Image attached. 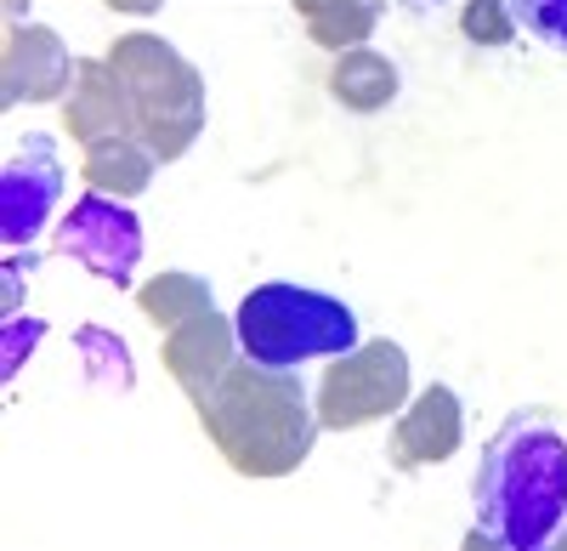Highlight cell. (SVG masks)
Listing matches in <instances>:
<instances>
[{
	"mask_svg": "<svg viewBox=\"0 0 567 551\" xmlns=\"http://www.w3.org/2000/svg\"><path fill=\"white\" fill-rule=\"evenodd\" d=\"M194 409H199L210 449L239 478H290L323 432L318 404L307 398L301 376L267 370L256 358H245V364L233 358V370Z\"/></svg>",
	"mask_w": 567,
	"mask_h": 551,
	"instance_id": "cell-1",
	"label": "cell"
},
{
	"mask_svg": "<svg viewBox=\"0 0 567 551\" xmlns=\"http://www.w3.org/2000/svg\"><path fill=\"white\" fill-rule=\"evenodd\" d=\"M567 518V438L539 416H511L477 467V529L465 545L539 551Z\"/></svg>",
	"mask_w": 567,
	"mask_h": 551,
	"instance_id": "cell-2",
	"label": "cell"
},
{
	"mask_svg": "<svg viewBox=\"0 0 567 551\" xmlns=\"http://www.w3.org/2000/svg\"><path fill=\"white\" fill-rule=\"evenodd\" d=\"M109 63L125 85L131 120L159 165H176L205 131V74L165 34L131 29L109 45Z\"/></svg>",
	"mask_w": 567,
	"mask_h": 551,
	"instance_id": "cell-3",
	"label": "cell"
},
{
	"mask_svg": "<svg viewBox=\"0 0 567 551\" xmlns=\"http://www.w3.org/2000/svg\"><path fill=\"white\" fill-rule=\"evenodd\" d=\"M233 325H239V353L267 370H301L312 358H341L358 347V313L341 296L290 279L256 285L233 313Z\"/></svg>",
	"mask_w": 567,
	"mask_h": 551,
	"instance_id": "cell-4",
	"label": "cell"
},
{
	"mask_svg": "<svg viewBox=\"0 0 567 551\" xmlns=\"http://www.w3.org/2000/svg\"><path fill=\"white\" fill-rule=\"evenodd\" d=\"M323 432H358L398 416L409 404V353L398 341H358L352 353L329 358V370L312 392Z\"/></svg>",
	"mask_w": 567,
	"mask_h": 551,
	"instance_id": "cell-5",
	"label": "cell"
},
{
	"mask_svg": "<svg viewBox=\"0 0 567 551\" xmlns=\"http://www.w3.org/2000/svg\"><path fill=\"white\" fill-rule=\"evenodd\" d=\"M58 251L69 262H80L91 279H103V285H131V273L142 262V222L125 200L114 194H80L58 227Z\"/></svg>",
	"mask_w": 567,
	"mask_h": 551,
	"instance_id": "cell-6",
	"label": "cell"
},
{
	"mask_svg": "<svg viewBox=\"0 0 567 551\" xmlns=\"http://www.w3.org/2000/svg\"><path fill=\"white\" fill-rule=\"evenodd\" d=\"M63 200V160H58V143L45 131H29L23 149L7 160V171H0V239H7L12 251L29 245L45 216L58 211Z\"/></svg>",
	"mask_w": 567,
	"mask_h": 551,
	"instance_id": "cell-7",
	"label": "cell"
},
{
	"mask_svg": "<svg viewBox=\"0 0 567 551\" xmlns=\"http://www.w3.org/2000/svg\"><path fill=\"white\" fill-rule=\"evenodd\" d=\"M80 58H69V45L58 29L45 23H12L7 29V52H0V103H58L69 98Z\"/></svg>",
	"mask_w": 567,
	"mask_h": 551,
	"instance_id": "cell-8",
	"label": "cell"
},
{
	"mask_svg": "<svg viewBox=\"0 0 567 551\" xmlns=\"http://www.w3.org/2000/svg\"><path fill=\"white\" fill-rule=\"evenodd\" d=\"M63 125L80 143V154L109 149V143H136L142 136L136 120H131V103H125V85H120L109 58H80L74 85L63 98Z\"/></svg>",
	"mask_w": 567,
	"mask_h": 551,
	"instance_id": "cell-9",
	"label": "cell"
},
{
	"mask_svg": "<svg viewBox=\"0 0 567 551\" xmlns=\"http://www.w3.org/2000/svg\"><path fill=\"white\" fill-rule=\"evenodd\" d=\"M460 443H465V404H460L454 387L432 381L425 392H414V398L398 409V427H392V467H398V472L443 467Z\"/></svg>",
	"mask_w": 567,
	"mask_h": 551,
	"instance_id": "cell-10",
	"label": "cell"
},
{
	"mask_svg": "<svg viewBox=\"0 0 567 551\" xmlns=\"http://www.w3.org/2000/svg\"><path fill=\"white\" fill-rule=\"evenodd\" d=\"M233 358H239V325L221 318L216 307L187 318V325H176V330H165V370L194 404L233 370Z\"/></svg>",
	"mask_w": 567,
	"mask_h": 551,
	"instance_id": "cell-11",
	"label": "cell"
},
{
	"mask_svg": "<svg viewBox=\"0 0 567 551\" xmlns=\"http://www.w3.org/2000/svg\"><path fill=\"white\" fill-rule=\"evenodd\" d=\"M398 63L386 52H374V45H352V52L336 58V69H329V98H336L341 109L352 114H381L398 103Z\"/></svg>",
	"mask_w": 567,
	"mask_h": 551,
	"instance_id": "cell-12",
	"label": "cell"
},
{
	"mask_svg": "<svg viewBox=\"0 0 567 551\" xmlns=\"http://www.w3.org/2000/svg\"><path fill=\"white\" fill-rule=\"evenodd\" d=\"M296 12L307 23V40L341 58L374 34V23L386 18V0H301Z\"/></svg>",
	"mask_w": 567,
	"mask_h": 551,
	"instance_id": "cell-13",
	"label": "cell"
},
{
	"mask_svg": "<svg viewBox=\"0 0 567 551\" xmlns=\"http://www.w3.org/2000/svg\"><path fill=\"white\" fill-rule=\"evenodd\" d=\"M154 171H159V160H154V149L142 143V136H136V143H109V149L80 154L85 188L91 194H114V200H136L154 182Z\"/></svg>",
	"mask_w": 567,
	"mask_h": 551,
	"instance_id": "cell-14",
	"label": "cell"
},
{
	"mask_svg": "<svg viewBox=\"0 0 567 551\" xmlns=\"http://www.w3.org/2000/svg\"><path fill=\"white\" fill-rule=\"evenodd\" d=\"M136 307L148 313L159 330H176V325H187V318L210 313L216 302H210V285L199 279V273H159V279H148L136 290Z\"/></svg>",
	"mask_w": 567,
	"mask_h": 551,
	"instance_id": "cell-15",
	"label": "cell"
},
{
	"mask_svg": "<svg viewBox=\"0 0 567 551\" xmlns=\"http://www.w3.org/2000/svg\"><path fill=\"white\" fill-rule=\"evenodd\" d=\"M74 347H80V358H85V370H91V381H97V387L131 392V353H125L120 336H109V330H97V325H85V330L74 336Z\"/></svg>",
	"mask_w": 567,
	"mask_h": 551,
	"instance_id": "cell-16",
	"label": "cell"
},
{
	"mask_svg": "<svg viewBox=\"0 0 567 551\" xmlns=\"http://www.w3.org/2000/svg\"><path fill=\"white\" fill-rule=\"evenodd\" d=\"M460 34H465L471 45H488V52L511 45V40H516L511 0H465V7H460Z\"/></svg>",
	"mask_w": 567,
	"mask_h": 551,
	"instance_id": "cell-17",
	"label": "cell"
},
{
	"mask_svg": "<svg viewBox=\"0 0 567 551\" xmlns=\"http://www.w3.org/2000/svg\"><path fill=\"white\" fill-rule=\"evenodd\" d=\"M511 12H516V29L545 40L550 52H567V0H511Z\"/></svg>",
	"mask_w": 567,
	"mask_h": 551,
	"instance_id": "cell-18",
	"label": "cell"
},
{
	"mask_svg": "<svg viewBox=\"0 0 567 551\" xmlns=\"http://www.w3.org/2000/svg\"><path fill=\"white\" fill-rule=\"evenodd\" d=\"M114 12H131V18H148V12H159L165 0H109Z\"/></svg>",
	"mask_w": 567,
	"mask_h": 551,
	"instance_id": "cell-19",
	"label": "cell"
},
{
	"mask_svg": "<svg viewBox=\"0 0 567 551\" xmlns=\"http://www.w3.org/2000/svg\"><path fill=\"white\" fill-rule=\"evenodd\" d=\"M296 7H301V0H296Z\"/></svg>",
	"mask_w": 567,
	"mask_h": 551,
	"instance_id": "cell-20",
	"label": "cell"
},
{
	"mask_svg": "<svg viewBox=\"0 0 567 551\" xmlns=\"http://www.w3.org/2000/svg\"><path fill=\"white\" fill-rule=\"evenodd\" d=\"M561 540H567V534H561Z\"/></svg>",
	"mask_w": 567,
	"mask_h": 551,
	"instance_id": "cell-21",
	"label": "cell"
}]
</instances>
